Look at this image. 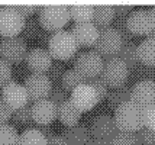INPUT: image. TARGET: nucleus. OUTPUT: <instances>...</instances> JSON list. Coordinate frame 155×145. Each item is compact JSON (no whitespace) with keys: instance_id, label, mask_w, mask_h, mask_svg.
<instances>
[{"instance_id":"obj_1","label":"nucleus","mask_w":155,"mask_h":145,"mask_svg":"<svg viewBox=\"0 0 155 145\" xmlns=\"http://www.w3.org/2000/svg\"><path fill=\"white\" fill-rule=\"evenodd\" d=\"M70 21L71 19H70L68 5L52 3V5H44V6L39 7L38 22L44 28V31L54 34L57 31L64 29V26H67Z\"/></svg>"},{"instance_id":"obj_2","label":"nucleus","mask_w":155,"mask_h":145,"mask_svg":"<svg viewBox=\"0 0 155 145\" xmlns=\"http://www.w3.org/2000/svg\"><path fill=\"white\" fill-rule=\"evenodd\" d=\"M48 52L52 57V60L57 61H68L70 58H74L75 52L78 49L77 41L71 31L61 29L51 35L49 42H48Z\"/></svg>"},{"instance_id":"obj_3","label":"nucleus","mask_w":155,"mask_h":145,"mask_svg":"<svg viewBox=\"0 0 155 145\" xmlns=\"http://www.w3.org/2000/svg\"><path fill=\"white\" fill-rule=\"evenodd\" d=\"M115 124L117 131L125 132H138L142 126V116L141 107L135 104L132 100L123 102L115 109Z\"/></svg>"},{"instance_id":"obj_4","label":"nucleus","mask_w":155,"mask_h":145,"mask_svg":"<svg viewBox=\"0 0 155 145\" xmlns=\"http://www.w3.org/2000/svg\"><path fill=\"white\" fill-rule=\"evenodd\" d=\"M26 18L19 12L16 5H2L0 6V35L2 38L19 36L23 31Z\"/></svg>"},{"instance_id":"obj_5","label":"nucleus","mask_w":155,"mask_h":145,"mask_svg":"<svg viewBox=\"0 0 155 145\" xmlns=\"http://www.w3.org/2000/svg\"><path fill=\"white\" fill-rule=\"evenodd\" d=\"M122 45H123V36L119 29L113 28V26L99 29V36L94 44V51L101 58L116 57L119 54Z\"/></svg>"},{"instance_id":"obj_6","label":"nucleus","mask_w":155,"mask_h":145,"mask_svg":"<svg viewBox=\"0 0 155 145\" xmlns=\"http://www.w3.org/2000/svg\"><path fill=\"white\" fill-rule=\"evenodd\" d=\"M129 76V68L125 62L117 57H112L103 64V70L100 77L103 81L107 84V87L116 89L119 86H123Z\"/></svg>"},{"instance_id":"obj_7","label":"nucleus","mask_w":155,"mask_h":145,"mask_svg":"<svg viewBox=\"0 0 155 145\" xmlns=\"http://www.w3.org/2000/svg\"><path fill=\"white\" fill-rule=\"evenodd\" d=\"M103 64H104L103 58L96 51H86V52H80L77 57H74L73 68L78 71L86 80H90V78L100 76Z\"/></svg>"},{"instance_id":"obj_8","label":"nucleus","mask_w":155,"mask_h":145,"mask_svg":"<svg viewBox=\"0 0 155 145\" xmlns=\"http://www.w3.org/2000/svg\"><path fill=\"white\" fill-rule=\"evenodd\" d=\"M28 54L26 39L22 36H7L0 39V58L10 64H18Z\"/></svg>"},{"instance_id":"obj_9","label":"nucleus","mask_w":155,"mask_h":145,"mask_svg":"<svg viewBox=\"0 0 155 145\" xmlns=\"http://www.w3.org/2000/svg\"><path fill=\"white\" fill-rule=\"evenodd\" d=\"M126 28L134 35H149L155 28L151 9L139 7L132 10L126 18Z\"/></svg>"},{"instance_id":"obj_10","label":"nucleus","mask_w":155,"mask_h":145,"mask_svg":"<svg viewBox=\"0 0 155 145\" xmlns=\"http://www.w3.org/2000/svg\"><path fill=\"white\" fill-rule=\"evenodd\" d=\"M0 99L12 109V110H18L20 107L29 104V96L23 84L18 83L12 80L10 83L3 86L0 90Z\"/></svg>"},{"instance_id":"obj_11","label":"nucleus","mask_w":155,"mask_h":145,"mask_svg":"<svg viewBox=\"0 0 155 145\" xmlns=\"http://www.w3.org/2000/svg\"><path fill=\"white\" fill-rule=\"evenodd\" d=\"M25 89L28 91L29 100L36 102L42 99H48L49 91L52 89V83L48 78L47 74H41V73H31L25 78Z\"/></svg>"},{"instance_id":"obj_12","label":"nucleus","mask_w":155,"mask_h":145,"mask_svg":"<svg viewBox=\"0 0 155 145\" xmlns=\"http://www.w3.org/2000/svg\"><path fill=\"white\" fill-rule=\"evenodd\" d=\"M70 100L73 102V104H74L81 113L91 110L93 107H96L97 104L100 103L96 90L87 83L77 86V87L70 93Z\"/></svg>"},{"instance_id":"obj_13","label":"nucleus","mask_w":155,"mask_h":145,"mask_svg":"<svg viewBox=\"0 0 155 145\" xmlns=\"http://www.w3.org/2000/svg\"><path fill=\"white\" fill-rule=\"evenodd\" d=\"M90 135L94 139H100V141H110L113 138L117 128H116L115 119L109 113H100L97 116L93 117L91 124L88 126Z\"/></svg>"},{"instance_id":"obj_14","label":"nucleus","mask_w":155,"mask_h":145,"mask_svg":"<svg viewBox=\"0 0 155 145\" xmlns=\"http://www.w3.org/2000/svg\"><path fill=\"white\" fill-rule=\"evenodd\" d=\"M32 119L38 126H47L51 125L58 117V106L52 103L49 99L36 100L31 104Z\"/></svg>"},{"instance_id":"obj_15","label":"nucleus","mask_w":155,"mask_h":145,"mask_svg":"<svg viewBox=\"0 0 155 145\" xmlns=\"http://www.w3.org/2000/svg\"><path fill=\"white\" fill-rule=\"evenodd\" d=\"M130 100L139 107H145L155 103V81L154 80H141L130 89Z\"/></svg>"},{"instance_id":"obj_16","label":"nucleus","mask_w":155,"mask_h":145,"mask_svg":"<svg viewBox=\"0 0 155 145\" xmlns=\"http://www.w3.org/2000/svg\"><path fill=\"white\" fill-rule=\"evenodd\" d=\"M25 60H26L28 68L32 73L47 74L49 67L52 65V57L49 55L47 48H42V47H35V48L29 49Z\"/></svg>"},{"instance_id":"obj_17","label":"nucleus","mask_w":155,"mask_h":145,"mask_svg":"<svg viewBox=\"0 0 155 145\" xmlns=\"http://www.w3.org/2000/svg\"><path fill=\"white\" fill-rule=\"evenodd\" d=\"M71 34L74 35L78 48L80 47H94L97 36H99V28H96L93 22L90 23H74L71 29Z\"/></svg>"},{"instance_id":"obj_18","label":"nucleus","mask_w":155,"mask_h":145,"mask_svg":"<svg viewBox=\"0 0 155 145\" xmlns=\"http://www.w3.org/2000/svg\"><path fill=\"white\" fill-rule=\"evenodd\" d=\"M61 135L64 137L68 145H87V142L90 141V137H91L88 126L84 124H80V122L77 125H73V126H67Z\"/></svg>"},{"instance_id":"obj_19","label":"nucleus","mask_w":155,"mask_h":145,"mask_svg":"<svg viewBox=\"0 0 155 145\" xmlns=\"http://www.w3.org/2000/svg\"><path fill=\"white\" fill-rule=\"evenodd\" d=\"M81 115H83V113L73 104V102H71L70 99H67L65 102H62V103L58 106V119H60L65 126L77 125L80 122Z\"/></svg>"},{"instance_id":"obj_20","label":"nucleus","mask_w":155,"mask_h":145,"mask_svg":"<svg viewBox=\"0 0 155 145\" xmlns=\"http://www.w3.org/2000/svg\"><path fill=\"white\" fill-rule=\"evenodd\" d=\"M68 7H70V19H73L75 23H90V22H93L94 5L75 3V5H68Z\"/></svg>"},{"instance_id":"obj_21","label":"nucleus","mask_w":155,"mask_h":145,"mask_svg":"<svg viewBox=\"0 0 155 145\" xmlns=\"http://www.w3.org/2000/svg\"><path fill=\"white\" fill-rule=\"evenodd\" d=\"M115 18V9L112 5H94V13H93V23L96 28H107L110 22Z\"/></svg>"},{"instance_id":"obj_22","label":"nucleus","mask_w":155,"mask_h":145,"mask_svg":"<svg viewBox=\"0 0 155 145\" xmlns=\"http://www.w3.org/2000/svg\"><path fill=\"white\" fill-rule=\"evenodd\" d=\"M138 60L147 65H155V38H145L138 45Z\"/></svg>"},{"instance_id":"obj_23","label":"nucleus","mask_w":155,"mask_h":145,"mask_svg":"<svg viewBox=\"0 0 155 145\" xmlns=\"http://www.w3.org/2000/svg\"><path fill=\"white\" fill-rule=\"evenodd\" d=\"M48 138L38 129V128H31L19 133L18 145H47Z\"/></svg>"},{"instance_id":"obj_24","label":"nucleus","mask_w":155,"mask_h":145,"mask_svg":"<svg viewBox=\"0 0 155 145\" xmlns=\"http://www.w3.org/2000/svg\"><path fill=\"white\" fill-rule=\"evenodd\" d=\"M106 99H107V104L115 110L119 104L130 100V87L126 86V84L119 86V87L113 89L112 91H107V97Z\"/></svg>"},{"instance_id":"obj_25","label":"nucleus","mask_w":155,"mask_h":145,"mask_svg":"<svg viewBox=\"0 0 155 145\" xmlns=\"http://www.w3.org/2000/svg\"><path fill=\"white\" fill-rule=\"evenodd\" d=\"M84 83H87V80L81 76L78 71H75L74 68L65 70V73L62 74V78H61V87L65 90L67 93H71L77 86Z\"/></svg>"},{"instance_id":"obj_26","label":"nucleus","mask_w":155,"mask_h":145,"mask_svg":"<svg viewBox=\"0 0 155 145\" xmlns=\"http://www.w3.org/2000/svg\"><path fill=\"white\" fill-rule=\"evenodd\" d=\"M116 57L120 58L122 61L128 65V68L135 65L136 62L139 61L138 60V45H135L134 42H123L120 51Z\"/></svg>"},{"instance_id":"obj_27","label":"nucleus","mask_w":155,"mask_h":145,"mask_svg":"<svg viewBox=\"0 0 155 145\" xmlns=\"http://www.w3.org/2000/svg\"><path fill=\"white\" fill-rule=\"evenodd\" d=\"M12 119L15 120L16 125H22V126H26V129L31 128H38V125L34 122L32 119V112H31V104H26L23 107H20L18 110L13 112Z\"/></svg>"},{"instance_id":"obj_28","label":"nucleus","mask_w":155,"mask_h":145,"mask_svg":"<svg viewBox=\"0 0 155 145\" xmlns=\"http://www.w3.org/2000/svg\"><path fill=\"white\" fill-rule=\"evenodd\" d=\"M19 132L15 125H0V145H18Z\"/></svg>"},{"instance_id":"obj_29","label":"nucleus","mask_w":155,"mask_h":145,"mask_svg":"<svg viewBox=\"0 0 155 145\" xmlns=\"http://www.w3.org/2000/svg\"><path fill=\"white\" fill-rule=\"evenodd\" d=\"M110 145H139L135 132L117 131L113 135V138L109 141Z\"/></svg>"},{"instance_id":"obj_30","label":"nucleus","mask_w":155,"mask_h":145,"mask_svg":"<svg viewBox=\"0 0 155 145\" xmlns=\"http://www.w3.org/2000/svg\"><path fill=\"white\" fill-rule=\"evenodd\" d=\"M141 116H142V126L155 131V103L142 107Z\"/></svg>"},{"instance_id":"obj_31","label":"nucleus","mask_w":155,"mask_h":145,"mask_svg":"<svg viewBox=\"0 0 155 145\" xmlns=\"http://www.w3.org/2000/svg\"><path fill=\"white\" fill-rule=\"evenodd\" d=\"M48 99H49L52 103L57 104V106H60L62 102H65V100L70 99V97H68L67 91L61 87V84H52V89H51V91H49Z\"/></svg>"},{"instance_id":"obj_32","label":"nucleus","mask_w":155,"mask_h":145,"mask_svg":"<svg viewBox=\"0 0 155 145\" xmlns=\"http://www.w3.org/2000/svg\"><path fill=\"white\" fill-rule=\"evenodd\" d=\"M12 74H13L12 64L7 62L6 60H3V58H0V87L6 86L7 83H10L13 80Z\"/></svg>"},{"instance_id":"obj_33","label":"nucleus","mask_w":155,"mask_h":145,"mask_svg":"<svg viewBox=\"0 0 155 145\" xmlns=\"http://www.w3.org/2000/svg\"><path fill=\"white\" fill-rule=\"evenodd\" d=\"M87 84H90V86L96 90V93H97V96H99V100H100V102L107 97V84L103 81V78H101L100 76L87 80Z\"/></svg>"},{"instance_id":"obj_34","label":"nucleus","mask_w":155,"mask_h":145,"mask_svg":"<svg viewBox=\"0 0 155 145\" xmlns=\"http://www.w3.org/2000/svg\"><path fill=\"white\" fill-rule=\"evenodd\" d=\"M64 73H65V67L61 64V61H57V62L52 61V65H51L49 70L47 71V76H48V78L51 80V83L54 84V83H57V81H61Z\"/></svg>"},{"instance_id":"obj_35","label":"nucleus","mask_w":155,"mask_h":145,"mask_svg":"<svg viewBox=\"0 0 155 145\" xmlns=\"http://www.w3.org/2000/svg\"><path fill=\"white\" fill-rule=\"evenodd\" d=\"M136 138L139 145H155V131L148 128H141L136 132Z\"/></svg>"},{"instance_id":"obj_36","label":"nucleus","mask_w":155,"mask_h":145,"mask_svg":"<svg viewBox=\"0 0 155 145\" xmlns=\"http://www.w3.org/2000/svg\"><path fill=\"white\" fill-rule=\"evenodd\" d=\"M39 22L38 19H35V18H29L26 19L25 22V26H23V34L26 38H35V36H38L39 35Z\"/></svg>"},{"instance_id":"obj_37","label":"nucleus","mask_w":155,"mask_h":145,"mask_svg":"<svg viewBox=\"0 0 155 145\" xmlns=\"http://www.w3.org/2000/svg\"><path fill=\"white\" fill-rule=\"evenodd\" d=\"M12 115H13V110L0 99V125L7 124L12 119Z\"/></svg>"},{"instance_id":"obj_38","label":"nucleus","mask_w":155,"mask_h":145,"mask_svg":"<svg viewBox=\"0 0 155 145\" xmlns=\"http://www.w3.org/2000/svg\"><path fill=\"white\" fill-rule=\"evenodd\" d=\"M18 6V9H19V12L25 18H32L35 13H38L39 12V5H16Z\"/></svg>"},{"instance_id":"obj_39","label":"nucleus","mask_w":155,"mask_h":145,"mask_svg":"<svg viewBox=\"0 0 155 145\" xmlns=\"http://www.w3.org/2000/svg\"><path fill=\"white\" fill-rule=\"evenodd\" d=\"M113 9H115V15H129L134 10V6L129 5V3H126V5L119 3V5H113Z\"/></svg>"},{"instance_id":"obj_40","label":"nucleus","mask_w":155,"mask_h":145,"mask_svg":"<svg viewBox=\"0 0 155 145\" xmlns=\"http://www.w3.org/2000/svg\"><path fill=\"white\" fill-rule=\"evenodd\" d=\"M47 145H68L67 141L64 139L62 135H58V133H54L51 137H48Z\"/></svg>"},{"instance_id":"obj_41","label":"nucleus","mask_w":155,"mask_h":145,"mask_svg":"<svg viewBox=\"0 0 155 145\" xmlns=\"http://www.w3.org/2000/svg\"><path fill=\"white\" fill-rule=\"evenodd\" d=\"M87 145H110L109 141H100V139H90Z\"/></svg>"},{"instance_id":"obj_42","label":"nucleus","mask_w":155,"mask_h":145,"mask_svg":"<svg viewBox=\"0 0 155 145\" xmlns=\"http://www.w3.org/2000/svg\"><path fill=\"white\" fill-rule=\"evenodd\" d=\"M151 13H152V18H154V23H155V6L151 9Z\"/></svg>"},{"instance_id":"obj_43","label":"nucleus","mask_w":155,"mask_h":145,"mask_svg":"<svg viewBox=\"0 0 155 145\" xmlns=\"http://www.w3.org/2000/svg\"><path fill=\"white\" fill-rule=\"evenodd\" d=\"M149 36H151V38H155V28L152 29V32H151V34H149Z\"/></svg>"}]
</instances>
